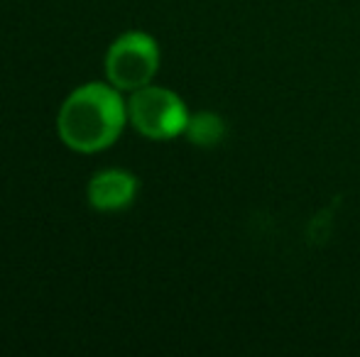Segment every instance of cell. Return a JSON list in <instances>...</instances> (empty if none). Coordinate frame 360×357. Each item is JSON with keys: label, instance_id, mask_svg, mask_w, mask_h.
<instances>
[{"label": "cell", "instance_id": "cell-1", "mask_svg": "<svg viewBox=\"0 0 360 357\" xmlns=\"http://www.w3.org/2000/svg\"><path fill=\"white\" fill-rule=\"evenodd\" d=\"M108 81L74 88L57 115V133L69 149L96 154L118 142L128 125V100Z\"/></svg>", "mask_w": 360, "mask_h": 357}, {"label": "cell", "instance_id": "cell-2", "mask_svg": "<svg viewBox=\"0 0 360 357\" xmlns=\"http://www.w3.org/2000/svg\"><path fill=\"white\" fill-rule=\"evenodd\" d=\"M105 81L118 90H133L150 86L160 72V44L152 34L133 29L115 39L103 59Z\"/></svg>", "mask_w": 360, "mask_h": 357}, {"label": "cell", "instance_id": "cell-3", "mask_svg": "<svg viewBox=\"0 0 360 357\" xmlns=\"http://www.w3.org/2000/svg\"><path fill=\"white\" fill-rule=\"evenodd\" d=\"M186 103L165 86H143L128 98V123L147 140H174L189 123Z\"/></svg>", "mask_w": 360, "mask_h": 357}, {"label": "cell", "instance_id": "cell-4", "mask_svg": "<svg viewBox=\"0 0 360 357\" xmlns=\"http://www.w3.org/2000/svg\"><path fill=\"white\" fill-rule=\"evenodd\" d=\"M135 196H138V179L125 169H101L86 186V198L91 208L103 210V213L128 208L133 206Z\"/></svg>", "mask_w": 360, "mask_h": 357}, {"label": "cell", "instance_id": "cell-5", "mask_svg": "<svg viewBox=\"0 0 360 357\" xmlns=\"http://www.w3.org/2000/svg\"><path fill=\"white\" fill-rule=\"evenodd\" d=\"M184 135L189 137L191 144H196V147L211 149V147H218V144L226 140L228 125L218 113L201 110V113H191L189 115V123H186Z\"/></svg>", "mask_w": 360, "mask_h": 357}]
</instances>
